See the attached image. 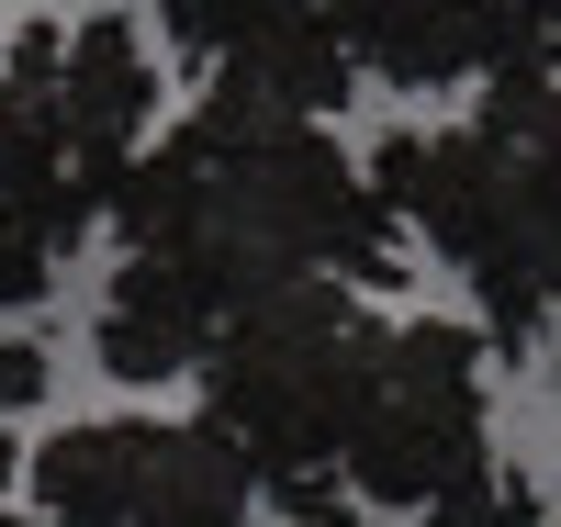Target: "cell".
Instances as JSON below:
<instances>
[{"label": "cell", "mask_w": 561, "mask_h": 527, "mask_svg": "<svg viewBox=\"0 0 561 527\" xmlns=\"http://www.w3.org/2000/svg\"><path fill=\"white\" fill-rule=\"evenodd\" d=\"M113 236L124 259L180 270L214 303V325L293 293V280H348V293H393L404 280V236L370 214L359 158L325 124H280L237 113L203 90V113H180L147 135V158L113 180Z\"/></svg>", "instance_id": "obj_1"}, {"label": "cell", "mask_w": 561, "mask_h": 527, "mask_svg": "<svg viewBox=\"0 0 561 527\" xmlns=\"http://www.w3.org/2000/svg\"><path fill=\"white\" fill-rule=\"evenodd\" d=\"M550 158H561V102H550V68H505L472 79V124L427 135L415 124V169H404V214L393 236L438 248L460 280H472V337L483 359H528L550 337Z\"/></svg>", "instance_id": "obj_2"}, {"label": "cell", "mask_w": 561, "mask_h": 527, "mask_svg": "<svg viewBox=\"0 0 561 527\" xmlns=\"http://www.w3.org/2000/svg\"><path fill=\"white\" fill-rule=\"evenodd\" d=\"M370 359H382V314L348 280L259 293L203 348V426L248 460L259 494H314V483H337V438H348Z\"/></svg>", "instance_id": "obj_3"}, {"label": "cell", "mask_w": 561, "mask_h": 527, "mask_svg": "<svg viewBox=\"0 0 561 527\" xmlns=\"http://www.w3.org/2000/svg\"><path fill=\"white\" fill-rule=\"evenodd\" d=\"M494 460V370L483 337L449 314H404L382 325V359H370L359 404H348V438H337V494L348 505H382L415 516L427 494L472 483Z\"/></svg>", "instance_id": "obj_4"}, {"label": "cell", "mask_w": 561, "mask_h": 527, "mask_svg": "<svg viewBox=\"0 0 561 527\" xmlns=\"http://www.w3.org/2000/svg\"><path fill=\"white\" fill-rule=\"evenodd\" d=\"M57 135H68V180H79V203L102 214L113 180L147 158V135H158V45L135 34L124 12L57 23Z\"/></svg>", "instance_id": "obj_5"}, {"label": "cell", "mask_w": 561, "mask_h": 527, "mask_svg": "<svg viewBox=\"0 0 561 527\" xmlns=\"http://www.w3.org/2000/svg\"><path fill=\"white\" fill-rule=\"evenodd\" d=\"M550 23H561V0H382L359 34V79L449 90V79L550 68Z\"/></svg>", "instance_id": "obj_6"}, {"label": "cell", "mask_w": 561, "mask_h": 527, "mask_svg": "<svg viewBox=\"0 0 561 527\" xmlns=\"http://www.w3.org/2000/svg\"><path fill=\"white\" fill-rule=\"evenodd\" d=\"M0 225L34 236L45 259H79V236H90L68 135H57V23H23L0 45Z\"/></svg>", "instance_id": "obj_7"}, {"label": "cell", "mask_w": 561, "mask_h": 527, "mask_svg": "<svg viewBox=\"0 0 561 527\" xmlns=\"http://www.w3.org/2000/svg\"><path fill=\"white\" fill-rule=\"evenodd\" d=\"M203 348H214V303L192 293V280L158 270V259H113L102 314H90V359H102L113 381H135V393H158V381L203 370Z\"/></svg>", "instance_id": "obj_8"}, {"label": "cell", "mask_w": 561, "mask_h": 527, "mask_svg": "<svg viewBox=\"0 0 561 527\" xmlns=\"http://www.w3.org/2000/svg\"><path fill=\"white\" fill-rule=\"evenodd\" d=\"M348 90H359V68H348V45L325 34L314 0H293L280 23H259L248 45H225V57H214V102L280 113V124H337Z\"/></svg>", "instance_id": "obj_9"}, {"label": "cell", "mask_w": 561, "mask_h": 527, "mask_svg": "<svg viewBox=\"0 0 561 527\" xmlns=\"http://www.w3.org/2000/svg\"><path fill=\"white\" fill-rule=\"evenodd\" d=\"M147 438L158 415H79L34 449L23 494H34V527H135V483H147Z\"/></svg>", "instance_id": "obj_10"}, {"label": "cell", "mask_w": 561, "mask_h": 527, "mask_svg": "<svg viewBox=\"0 0 561 527\" xmlns=\"http://www.w3.org/2000/svg\"><path fill=\"white\" fill-rule=\"evenodd\" d=\"M259 516V483L248 460L214 438V426H158L147 438V483H135V527H248Z\"/></svg>", "instance_id": "obj_11"}, {"label": "cell", "mask_w": 561, "mask_h": 527, "mask_svg": "<svg viewBox=\"0 0 561 527\" xmlns=\"http://www.w3.org/2000/svg\"><path fill=\"white\" fill-rule=\"evenodd\" d=\"M415 527H550V505H539V483H528V471L483 460L472 483H449V494H427V505H415Z\"/></svg>", "instance_id": "obj_12"}, {"label": "cell", "mask_w": 561, "mask_h": 527, "mask_svg": "<svg viewBox=\"0 0 561 527\" xmlns=\"http://www.w3.org/2000/svg\"><path fill=\"white\" fill-rule=\"evenodd\" d=\"M280 12H293V0H158V23H169V45H180V57H225V45H248L259 23H280Z\"/></svg>", "instance_id": "obj_13"}, {"label": "cell", "mask_w": 561, "mask_h": 527, "mask_svg": "<svg viewBox=\"0 0 561 527\" xmlns=\"http://www.w3.org/2000/svg\"><path fill=\"white\" fill-rule=\"evenodd\" d=\"M45 381H57V359H45L34 337H0V426L34 415V404H45Z\"/></svg>", "instance_id": "obj_14"}, {"label": "cell", "mask_w": 561, "mask_h": 527, "mask_svg": "<svg viewBox=\"0 0 561 527\" xmlns=\"http://www.w3.org/2000/svg\"><path fill=\"white\" fill-rule=\"evenodd\" d=\"M280 505V527H359V505L337 494V483H314V494H270Z\"/></svg>", "instance_id": "obj_15"}, {"label": "cell", "mask_w": 561, "mask_h": 527, "mask_svg": "<svg viewBox=\"0 0 561 527\" xmlns=\"http://www.w3.org/2000/svg\"><path fill=\"white\" fill-rule=\"evenodd\" d=\"M12 483H23V460H12V438H0V505H12Z\"/></svg>", "instance_id": "obj_16"}]
</instances>
